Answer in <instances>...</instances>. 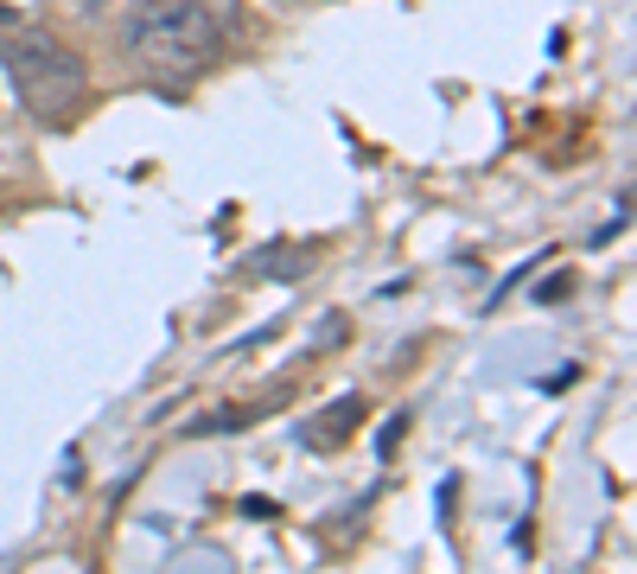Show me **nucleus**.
I'll use <instances>...</instances> for the list:
<instances>
[{
  "label": "nucleus",
  "instance_id": "1",
  "mask_svg": "<svg viewBox=\"0 0 637 574\" xmlns=\"http://www.w3.org/2000/svg\"><path fill=\"white\" fill-rule=\"evenodd\" d=\"M243 0H153L128 20V51L153 83L186 90L243 38Z\"/></svg>",
  "mask_w": 637,
  "mask_h": 574
},
{
  "label": "nucleus",
  "instance_id": "2",
  "mask_svg": "<svg viewBox=\"0 0 637 574\" xmlns=\"http://www.w3.org/2000/svg\"><path fill=\"white\" fill-rule=\"evenodd\" d=\"M0 65H7V83H13V96L26 103V115L45 121V128H64V121L83 109V96H90L83 58H76L58 33L33 26V20L13 13V7H0Z\"/></svg>",
  "mask_w": 637,
  "mask_h": 574
},
{
  "label": "nucleus",
  "instance_id": "3",
  "mask_svg": "<svg viewBox=\"0 0 637 574\" xmlns=\"http://www.w3.org/2000/svg\"><path fill=\"white\" fill-rule=\"evenodd\" d=\"M364 415H370L364 396H338V402H326L319 415L306 421V447H312V454H338V447H351V434L364 427Z\"/></svg>",
  "mask_w": 637,
  "mask_h": 574
},
{
  "label": "nucleus",
  "instance_id": "4",
  "mask_svg": "<svg viewBox=\"0 0 637 574\" xmlns=\"http://www.w3.org/2000/svg\"><path fill=\"white\" fill-rule=\"evenodd\" d=\"M306 268H312V256H306L300 243H262V249L243 256V274L249 281H300Z\"/></svg>",
  "mask_w": 637,
  "mask_h": 574
},
{
  "label": "nucleus",
  "instance_id": "5",
  "mask_svg": "<svg viewBox=\"0 0 637 574\" xmlns=\"http://www.w3.org/2000/svg\"><path fill=\"white\" fill-rule=\"evenodd\" d=\"M567 294H574V274H567V268H562V274H555V281H542V288H535V301H542V306L567 301Z\"/></svg>",
  "mask_w": 637,
  "mask_h": 574
},
{
  "label": "nucleus",
  "instance_id": "6",
  "mask_svg": "<svg viewBox=\"0 0 637 574\" xmlns=\"http://www.w3.org/2000/svg\"><path fill=\"white\" fill-rule=\"evenodd\" d=\"M402 427H409V415H389V427L376 434V454H382V459L396 454V441H402Z\"/></svg>",
  "mask_w": 637,
  "mask_h": 574
},
{
  "label": "nucleus",
  "instance_id": "7",
  "mask_svg": "<svg viewBox=\"0 0 637 574\" xmlns=\"http://www.w3.org/2000/svg\"><path fill=\"white\" fill-rule=\"evenodd\" d=\"M580 377V364H562V371H555V377H542V389H567V383Z\"/></svg>",
  "mask_w": 637,
  "mask_h": 574
}]
</instances>
